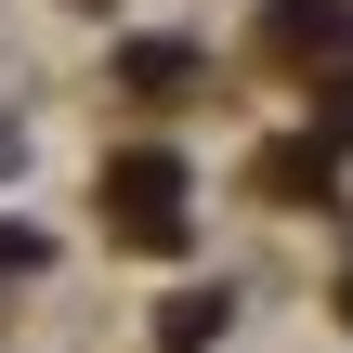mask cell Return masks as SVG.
I'll list each match as a JSON object with an SVG mask.
<instances>
[{
  "instance_id": "6da1fadb",
  "label": "cell",
  "mask_w": 353,
  "mask_h": 353,
  "mask_svg": "<svg viewBox=\"0 0 353 353\" xmlns=\"http://www.w3.org/2000/svg\"><path fill=\"white\" fill-rule=\"evenodd\" d=\"M105 223L170 262V249L196 236V223H183V157H170V144H118V157H105Z\"/></svg>"
},
{
  "instance_id": "7a4b0ae2",
  "label": "cell",
  "mask_w": 353,
  "mask_h": 353,
  "mask_svg": "<svg viewBox=\"0 0 353 353\" xmlns=\"http://www.w3.org/2000/svg\"><path fill=\"white\" fill-rule=\"evenodd\" d=\"M275 52L288 65H353V0H275Z\"/></svg>"
},
{
  "instance_id": "3957f363",
  "label": "cell",
  "mask_w": 353,
  "mask_h": 353,
  "mask_svg": "<svg viewBox=\"0 0 353 353\" xmlns=\"http://www.w3.org/2000/svg\"><path fill=\"white\" fill-rule=\"evenodd\" d=\"M118 79H131V92H183V79H196V52H183V39H131V52H118Z\"/></svg>"
},
{
  "instance_id": "277c9868",
  "label": "cell",
  "mask_w": 353,
  "mask_h": 353,
  "mask_svg": "<svg viewBox=\"0 0 353 353\" xmlns=\"http://www.w3.org/2000/svg\"><path fill=\"white\" fill-rule=\"evenodd\" d=\"M157 327H170V353H210V341H223V288H183Z\"/></svg>"
},
{
  "instance_id": "5b68a950",
  "label": "cell",
  "mask_w": 353,
  "mask_h": 353,
  "mask_svg": "<svg viewBox=\"0 0 353 353\" xmlns=\"http://www.w3.org/2000/svg\"><path fill=\"white\" fill-rule=\"evenodd\" d=\"M262 183H275V196H314V183H327V157H314V144H275V157H262Z\"/></svg>"
},
{
  "instance_id": "8992f818",
  "label": "cell",
  "mask_w": 353,
  "mask_h": 353,
  "mask_svg": "<svg viewBox=\"0 0 353 353\" xmlns=\"http://www.w3.org/2000/svg\"><path fill=\"white\" fill-rule=\"evenodd\" d=\"M26 262H39V236H26V223H0V275H26Z\"/></svg>"
},
{
  "instance_id": "52a82bcc",
  "label": "cell",
  "mask_w": 353,
  "mask_h": 353,
  "mask_svg": "<svg viewBox=\"0 0 353 353\" xmlns=\"http://www.w3.org/2000/svg\"><path fill=\"white\" fill-rule=\"evenodd\" d=\"M314 131H327V144H353V79L327 92V118H314Z\"/></svg>"
},
{
  "instance_id": "ba28073f",
  "label": "cell",
  "mask_w": 353,
  "mask_h": 353,
  "mask_svg": "<svg viewBox=\"0 0 353 353\" xmlns=\"http://www.w3.org/2000/svg\"><path fill=\"white\" fill-rule=\"evenodd\" d=\"M341 314H353V288H341Z\"/></svg>"
}]
</instances>
